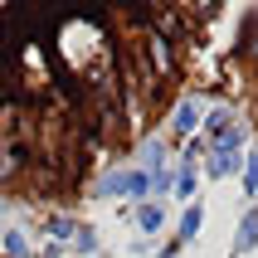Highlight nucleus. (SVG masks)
Returning <instances> with one entry per match:
<instances>
[{"label":"nucleus","mask_w":258,"mask_h":258,"mask_svg":"<svg viewBox=\"0 0 258 258\" xmlns=\"http://www.w3.org/2000/svg\"><path fill=\"white\" fill-rule=\"evenodd\" d=\"M151 185H156V180L146 171H122V175L98 180V195H137V200H142V195H151Z\"/></svg>","instance_id":"nucleus-1"},{"label":"nucleus","mask_w":258,"mask_h":258,"mask_svg":"<svg viewBox=\"0 0 258 258\" xmlns=\"http://www.w3.org/2000/svg\"><path fill=\"white\" fill-rule=\"evenodd\" d=\"M195 127H200V102H195V98H180L171 107V137L180 142V137H190Z\"/></svg>","instance_id":"nucleus-2"},{"label":"nucleus","mask_w":258,"mask_h":258,"mask_svg":"<svg viewBox=\"0 0 258 258\" xmlns=\"http://www.w3.org/2000/svg\"><path fill=\"white\" fill-rule=\"evenodd\" d=\"M234 166H239V156H234V146H210V156H205V175H215V180H224V175H234Z\"/></svg>","instance_id":"nucleus-3"},{"label":"nucleus","mask_w":258,"mask_h":258,"mask_svg":"<svg viewBox=\"0 0 258 258\" xmlns=\"http://www.w3.org/2000/svg\"><path fill=\"white\" fill-rule=\"evenodd\" d=\"M0 244H5V253H10V258H29V234L25 229H5Z\"/></svg>","instance_id":"nucleus-4"},{"label":"nucleus","mask_w":258,"mask_h":258,"mask_svg":"<svg viewBox=\"0 0 258 258\" xmlns=\"http://www.w3.org/2000/svg\"><path fill=\"white\" fill-rule=\"evenodd\" d=\"M205 127L215 132V137H224V132L234 127V112L229 107H210V112H205Z\"/></svg>","instance_id":"nucleus-5"},{"label":"nucleus","mask_w":258,"mask_h":258,"mask_svg":"<svg viewBox=\"0 0 258 258\" xmlns=\"http://www.w3.org/2000/svg\"><path fill=\"white\" fill-rule=\"evenodd\" d=\"M253 244H258V210H248L244 224H239V253H244V248H253Z\"/></svg>","instance_id":"nucleus-6"},{"label":"nucleus","mask_w":258,"mask_h":258,"mask_svg":"<svg viewBox=\"0 0 258 258\" xmlns=\"http://www.w3.org/2000/svg\"><path fill=\"white\" fill-rule=\"evenodd\" d=\"M200 224H205V210H200V205H190L185 219H180V244H185V239H195V234H200Z\"/></svg>","instance_id":"nucleus-7"},{"label":"nucleus","mask_w":258,"mask_h":258,"mask_svg":"<svg viewBox=\"0 0 258 258\" xmlns=\"http://www.w3.org/2000/svg\"><path fill=\"white\" fill-rule=\"evenodd\" d=\"M137 224H142L146 234H156L161 224H166V210H161V205H142V215H137Z\"/></svg>","instance_id":"nucleus-8"},{"label":"nucleus","mask_w":258,"mask_h":258,"mask_svg":"<svg viewBox=\"0 0 258 258\" xmlns=\"http://www.w3.org/2000/svg\"><path fill=\"white\" fill-rule=\"evenodd\" d=\"M190 195H195V171L185 166V171L175 175V200H190Z\"/></svg>","instance_id":"nucleus-9"},{"label":"nucleus","mask_w":258,"mask_h":258,"mask_svg":"<svg viewBox=\"0 0 258 258\" xmlns=\"http://www.w3.org/2000/svg\"><path fill=\"white\" fill-rule=\"evenodd\" d=\"M244 190H248V195H258V151H253V156H244Z\"/></svg>","instance_id":"nucleus-10"},{"label":"nucleus","mask_w":258,"mask_h":258,"mask_svg":"<svg viewBox=\"0 0 258 258\" xmlns=\"http://www.w3.org/2000/svg\"><path fill=\"white\" fill-rule=\"evenodd\" d=\"M73 248H78V253H93V248H98L93 229H73Z\"/></svg>","instance_id":"nucleus-11"}]
</instances>
